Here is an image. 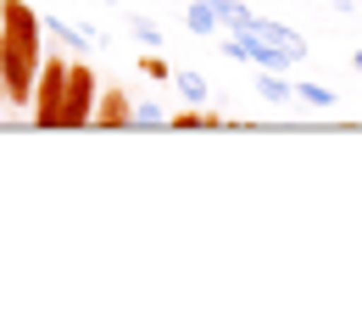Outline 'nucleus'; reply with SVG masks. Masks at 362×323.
<instances>
[{
  "label": "nucleus",
  "instance_id": "obj_9",
  "mask_svg": "<svg viewBox=\"0 0 362 323\" xmlns=\"http://www.w3.org/2000/svg\"><path fill=\"white\" fill-rule=\"evenodd\" d=\"M100 123H134L129 100H123V95H106V112H100Z\"/></svg>",
  "mask_w": 362,
  "mask_h": 323
},
{
  "label": "nucleus",
  "instance_id": "obj_5",
  "mask_svg": "<svg viewBox=\"0 0 362 323\" xmlns=\"http://www.w3.org/2000/svg\"><path fill=\"white\" fill-rule=\"evenodd\" d=\"M184 23H189V34H218V23H223V17H218V6H212V0H195V6L184 11Z\"/></svg>",
  "mask_w": 362,
  "mask_h": 323
},
{
  "label": "nucleus",
  "instance_id": "obj_12",
  "mask_svg": "<svg viewBox=\"0 0 362 323\" xmlns=\"http://www.w3.org/2000/svg\"><path fill=\"white\" fill-rule=\"evenodd\" d=\"M134 123H145V129H156V123H162V106H156V100H145V106L134 112Z\"/></svg>",
  "mask_w": 362,
  "mask_h": 323
},
{
  "label": "nucleus",
  "instance_id": "obj_8",
  "mask_svg": "<svg viewBox=\"0 0 362 323\" xmlns=\"http://www.w3.org/2000/svg\"><path fill=\"white\" fill-rule=\"evenodd\" d=\"M173 84H179V95L189 100V106H201V100H206V78H201V73H179Z\"/></svg>",
  "mask_w": 362,
  "mask_h": 323
},
{
  "label": "nucleus",
  "instance_id": "obj_15",
  "mask_svg": "<svg viewBox=\"0 0 362 323\" xmlns=\"http://www.w3.org/2000/svg\"><path fill=\"white\" fill-rule=\"evenodd\" d=\"M106 6H117V0H106Z\"/></svg>",
  "mask_w": 362,
  "mask_h": 323
},
{
  "label": "nucleus",
  "instance_id": "obj_1",
  "mask_svg": "<svg viewBox=\"0 0 362 323\" xmlns=\"http://www.w3.org/2000/svg\"><path fill=\"white\" fill-rule=\"evenodd\" d=\"M40 78V17L23 0H0V84L11 100H34Z\"/></svg>",
  "mask_w": 362,
  "mask_h": 323
},
{
  "label": "nucleus",
  "instance_id": "obj_2",
  "mask_svg": "<svg viewBox=\"0 0 362 323\" xmlns=\"http://www.w3.org/2000/svg\"><path fill=\"white\" fill-rule=\"evenodd\" d=\"M67 67L62 56L40 61V78H34V123L40 129H62V95H67Z\"/></svg>",
  "mask_w": 362,
  "mask_h": 323
},
{
  "label": "nucleus",
  "instance_id": "obj_11",
  "mask_svg": "<svg viewBox=\"0 0 362 323\" xmlns=\"http://www.w3.org/2000/svg\"><path fill=\"white\" fill-rule=\"evenodd\" d=\"M134 40H139V45H151V50L162 45V34H156V23H145V17H134Z\"/></svg>",
  "mask_w": 362,
  "mask_h": 323
},
{
  "label": "nucleus",
  "instance_id": "obj_4",
  "mask_svg": "<svg viewBox=\"0 0 362 323\" xmlns=\"http://www.w3.org/2000/svg\"><path fill=\"white\" fill-rule=\"evenodd\" d=\"M234 34H251L257 45H268L273 56H284V67L307 56V40H301V34H290L284 23H273V17H257V11H251V23H245V28H234Z\"/></svg>",
  "mask_w": 362,
  "mask_h": 323
},
{
  "label": "nucleus",
  "instance_id": "obj_7",
  "mask_svg": "<svg viewBox=\"0 0 362 323\" xmlns=\"http://www.w3.org/2000/svg\"><path fill=\"white\" fill-rule=\"evenodd\" d=\"M212 6H218V17H223L228 28H245L251 23V6L245 0H212Z\"/></svg>",
  "mask_w": 362,
  "mask_h": 323
},
{
  "label": "nucleus",
  "instance_id": "obj_3",
  "mask_svg": "<svg viewBox=\"0 0 362 323\" xmlns=\"http://www.w3.org/2000/svg\"><path fill=\"white\" fill-rule=\"evenodd\" d=\"M95 117V78L90 67H67V95H62V129H84Z\"/></svg>",
  "mask_w": 362,
  "mask_h": 323
},
{
  "label": "nucleus",
  "instance_id": "obj_6",
  "mask_svg": "<svg viewBox=\"0 0 362 323\" xmlns=\"http://www.w3.org/2000/svg\"><path fill=\"white\" fill-rule=\"evenodd\" d=\"M257 95H262V100H273V106H290V100H296V90H290L284 78H273V67H262V78H257Z\"/></svg>",
  "mask_w": 362,
  "mask_h": 323
},
{
  "label": "nucleus",
  "instance_id": "obj_10",
  "mask_svg": "<svg viewBox=\"0 0 362 323\" xmlns=\"http://www.w3.org/2000/svg\"><path fill=\"white\" fill-rule=\"evenodd\" d=\"M296 100H307V106H334V90H323V84H296Z\"/></svg>",
  "mask_w": 362,
  "mask_h": 323
},
{
  "label": "nucleus",
  "instance_id": "obj_14",
  "mask_svg": "<svg viewBox=\"0 0 362 323\" xmlns=\"http://www.w3.org/2000/svg\"><path fill=\"white\" fill-rule=\"evenodd\" d=\"M357 67H362V50H357Z\"/></svg>",
  "mask_w": 362,
  "mask_h": 323
},
{
  "label": "nucleus",
  "instance_id": "obj_13",
  "mask_svg": "<svg viewBox=\"0 0 362 323\" xmlns=\"http://www.w3.org/2000/svg\"><path fill=\"white\" fill-rule=\"evenodd\" d=\"M334 6H346V11H351V6H362V0H334Z\"/></svg>",
  "mask_w": 362,
  "mask_h": 323
}]
</instances>
